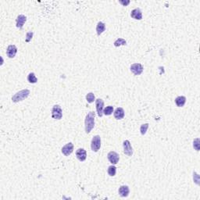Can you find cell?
Instances as JSON below:
<instances>
[{
  "instance_id": "3957f363",
  "label": "cell",
  "mask_w": 200,
  "mask_h": 200,
  "mask_svg": "<svg viewBox=\"0 0 200 200\" xmlns=\"http://www.w3.org/2000/svg\"><path fill=\"white\" fill-rule=\"evenodd\" d=\"M100 147H101V138H100V136H94L92 139V142H91L92 150L95 153H97L99 150Z\"/></svg>"
},
{
  "instance_id": "4fadbf2b",
  "label": "cell",
  "mask_w": 200,
  "mask_h": 200,
  "mask_svg": "<svg viewBox=\"0 0 200 200\" xmlns=\"http://www.w3.org/2000/svg\"><path fill=\"white\" fill-rule=\"evenodd\" d=\"M129 192L130 189L128 186H127V185H122V186L119 188L118 193L121 197H127L128 195H129Z\"/></svg>"
},
{
  "instance_id": "5bb4252c",
  "label": "cell",
  "mask_w": 200,
  "mask_h": 200,
  "mask_svg": "<svg viewBox=\"0 0 200 200\" xmlns=\"http://www.w3.org/2000/svg\"><path fill=\"white\" fill-rule=\"evenodd\" d=\"M17 28L21 29L24 26V23L27 21V17L26 16L23 15V14H20L17 17Z\"/></svg>"
},
{
  "instance_id": "8992f818",
  "label": "cell",
  "mask_w": 200,
  "mask_h": 200,
  "mask_svg": "<svg viewBox=\"0 0 200 200\" xmlns=\"http://www.w3.org/2000/svg\"><path fill=\"white\" fill-rule=\"evenodd\" d=\"M107 158L109 159V161L114 165V164H116L119 162V159H120V156H119L118 153H116V152L114 151H111L110 153H108Z\"/></svg>"
},
{
  "instance_id": "2e32d148",
  "label": "cell",
  "mask_w": 200,
  "mask_h": 200,
  "mask_svg": "<svg viewBox=\"0 0 200 200\" xmlns=\"http://www.w3.org/2000/svg\"><path fill=\"white\" fill-rule=\"evenodd\" d=\"M186 103V98L185 96H178L175 99V103L177 106L178 107H182L184 106Z\"/></svg>"
},
{
  "instance_id": "d4e9b609",
  "label": "cell",
  "mask_w": 200,
  "mask_h": 200,
  "mask_svg": "<svg viewBox=\"0 0 200 200\" xmlns=\"http://www.w3.org/2000/svg\"><path fill=\"white\" fill-rule=\"evenodd\" d=\"M33 37V32L32 31H29L26 34V38H25V41L26 42H30L31 41Z\"/></svg>"
},
{
  "instance_id": "cb8c5ba5",
  "label": "cell",
  "mask_w": 200,
  "mask_h": 200,
  "mask_svg": "<svg viewBox=\"0 0 200 200\" xmlns=\"http://www.w3.org/2000/svg\"><path fill=\"white\" fill-rule=\"evenodd\" d=\"M194 148L197 151H199V138H196L193 142Z\"/></svg>"
},
{
  "instance_id": "9c48e42d",
  "label": "cell",
  "mask_w": 200,
  "mask_h": 200,
  "mask_svg": "<svg viewBox=\"0 0 200 200\" xmlns=\"http://www.w3.org/2000/svg\"><path fill=\"white\" fill-rule=\"evenodd\" d=\"M61 152L64 156H69L71 153L73 152V143L69 142L67 143V145H65L63 147L62 149H61Z\"/></svg>"
},
{
  "instance_id": "277c9868",
  "label": "cell",
  "mask_w": 200,
  "mask_h": 200,
  "mask_svg": "<svg viewBox=\"0 0 200 200\" xmlns=\"http://www.w3.org/2000/svg\"><path fill=\"white\" fill-rule=\"evenodd\" d=\"M52 117L55 120H60L63 117V110L60 105H55L52 109Z\"/></svg>"
},
{
  "instance_id": "6da1fadb",
  "label": "cell",
  "mask_w": 200,
  "mask_h": 200,
  "mask_svg": "<svg viewBox=\"0 0 200 200\" xmlns=\"http://www.w3.org/2000/svg\"><path fill=\"white\" fill-rule=\"evenodd\" d=\"M95 113L93 111H90L86 115L85 120H84V125H85V132L89 134L92 130L94 128L95 126Z\"/></svg>"
},
{
  "instance_id": "d6986e66",
  "label": "cell",
  "mask_w": 200,
  "mask_h": 200,
  "mask_svg": "<svg viewBox=\"0 0 200 200\" xmlns=\"http://www.w3.org/2000/svg\"><path fill=\"white\" fill-rule=\"evenodd\" d=\"M28 81L31 84H35L38 81V78H36L35 73H30L28 75Z\"/></svg>"
},
{
  "instance_id": "7c38bea8",
  "label": "cell",
  "mask_w": 200,
  "mask_h": 200,
  "mask_svg": "<svg viewBox=\"0 0 200 200\" xmlns=\"http://www.w3.org/2000/svg\"><path fill=\"white\" fill-rule=\"evenodd\" d=\"M131 17L135 20H141L142 19V13L141 9L139 8H136V9H133V10L131 11Z\"/></svg>"
},
{
  "instance_id": "30bf717a",
  "label": "cell",
  "mask_w": 200,
  "mask_h": 200,
  "mask_svg": "<svg viewBox=\"0 0 200 200\" xmlns=\"http://www.w3.org/2000/svg\"><path fill=\"white\" fill-rule=\"evenodd\" d=\"M17 52V48L16 47V45H9L7 47V55L9 58L12 59L14 58L16 56V54Z\"/></svg>"
},
{
  "instance_id": "44dd1931",
  "label": "cell",
  "mask_w": 200,
  "mask_h": 200,
  "mask_svg": "<svg viewBox=\"0 0 200 200\" xmlns=\"http://www.w3.org/2000/svg\"><path fill=\"white\" fill-rule=\"evenodd\" d=\"M113 106H112V105L106 106L103 110V113L105 116H110L113 113Z\"/></svg>"
},
{
  "instance_id": "52a82bcc",
  "label": "cell",
  "mask_w": 200,
  "mask_h": 200,
  "mask_svg": "<svg viewBox=\"0 0 200 200\" xmlns=\"http://www.w3.org/2000/svg\"><path fill=\"white\" fill-rule=\"evenodd\" d=\"M130 69H131V72L136 76L140 75L143 72V67L140 63H134V64L131 65Z\"/></svg>"
},
{
  "instance_id": "9a60e30c",
  "label": "cell",
  "mask_w": 200,
  "mask_h": 200,
  "mask_svg": "<svg viewBox=\"0 0 200 200\" xmlns=\"http://www.w3.org/2000/svg\"><path fill=\"white\" fill-rule=\"evenodd\" d=\"M114 117L116 119V120H121V119L124 118V109L121 107L116 108L115 111H114Z\"/></svg>"
},
{
  "instance_id": "603a6c76",
  "label": "cell",
  "mask_w": 200,
  "mask_h": 200,
  "mask_svg": "<svg viewBox=\"0 0 200 200\" xmlns=\"http://www.w3.org/2000/svg\"><path fill=\"white\" fill-rule=\"evenodd\" d=\"M148 124H142L140 127V131H141V134H142V135H145V133H146L147 130L148 128Z\"/></svg>"
},
{
  "instance_id": "e0dca14e",
  "label": "cell",
  "mask_w": 200,
  "mask_h": 200,
  "mask_svg": "<svg viewBox=\"0 0 200 200\" xmlns=\"http://www.w3.org/2000/svg\"><path fill=\"white\" fill-rule=\"evenodd\" d=\"M105 24H104L103 22L99 21V23L97 24L96 26L97 35H100L103 31H105Z\"/></svg>"
},
{
  "instance_id": "484cf974",
  "label": "cell",
  "mask_w": 200,
  "mask_h": 200,
  "mask_svg": "<svg viewBox=\"0 0 200 200\" xmlns=\"http://www.w3.org/2000/svg\"><path fill=\"white\" fill-rule=\"evenodd\" d=\"M193 180L196 182V185H199V176L196 172H193Z\"/></svg>"
},
{
  "instance_id": "5b68a950",
  "label": "cell",
  "mask_w": 200,
  "mask_h": 200,
  "mask_svg": "<svg viewBox=\"0 0 200 200\" xmlns=\"http://www.w3.org/2000/svg\"><path fill=\"white\" fill-rule=\"evenodd\" d=\"M123 147H124V153L125 155L131 156L133 155V148L131 147V142L128 140H125L123 143Z\"/></svg>"
},
{
  "instance_id": "8fae6325",
  "label": "cell",
  "mask_w": 200,
  "mask_h": 200,
  "mask_svg": "<svg viewBox=\"0 0 200 200\" xmlns=\"http://www.w3.org/2000/svg\"><path fill=\"white\" fill-rule=\"evenodd\" d=\"M76 156L81 162L84 161L87 158L86 150L84 148H78V150L76 151Z\"/></svg>"
},
{
  "instance_id": "ffe728a7",
  "label": "cell",
  "mask_w": 200,
  "mask_h": 200,
  "mask_svg": "<svg viewBox=\"0 0 200 200\" xmlns=\"http://www.w3.org/2000/svg\"><path fill=\"white\" fill-rule=\"evenodd\" d=\"M107 172H108V174H109L110 177L115 176V175H116V167L113 165L110 166V167H108Z\"/></svg>"
},
{
  "instance_id": "ac0fdd59",
  "label": "cell",
  "mask_w": 200,
  "mask_h": 200,
  "mask_svg": "<svg viewBox=\"0 0 200 200\" xmlns=\"http://www.w3.org/2000/svg\"><path fill=\"white\" fill-rule=\"evenodd\" d=\"M113 45L115 47H119V46H121V45H127V41H126L125 39H121V38H119V39H117L116 41H114Z\"/></svg>"
},
{
  "instance_id": "ba28073f",
  "label": "cell",
  "mask_w": 200,
  "mask_h": 200,
  "mask_svg": "<svg viewBox=\"0 0 200 200\" xmlns=\"http://www.w3.org/2000/svg\"><path fill=\"white\" fill-rule=\"evenodd\" d=\"M95 106H96V110L98 113L99 117H102L103 115V106L104 102L102 99H98L95 100Z\"/></svg>"
},
{
  "instance_id": "7a4b0ae2",
  "label": "cell",
  "mask_w": 200,
  "mask_h": 200,
  "mask_svg": "<svg viewBox=\"0 0 200 200\" xmlns=\"http://www.w3.org/2000/svg\"><path fill=\"white\" fill-rule=\"evenodd\" d=\"M29 95H30V91L28 89H23V90L16 93L15 95L12 97V101L13 103H19V102H21L27 99Z\"/></svg>"
},
{
  "instance_id": "4316f807",
  "label": "cell",
  "mask_w": 200,
  "mask_h": 200,
  "mask_svg": "<svg viewBox=\"0 0 200 200\" xmlns=\"http://www.w3.org/2000/svg\"><path fill=\"white\" fill-rule=\"evenodd\" d=\"M119 2H120L121 4H122L123 6L126 7V6H127V5L129 4L130 1H129V0H127V1H119Z\"/></svg>"
},
{
  "instance_id": "7402d4cb",
  "label": "cell",
  "mask_w": 200,
  "mask_h": 200,
  "mask_svg": "<svg viewBox=\"0 0 200 200\" xmlns=\"http://www.w3.org/2000/svg\"><path fill=\"white\" fill-rule=\"evenodd\" d=\"M95 95H94V93L89 92L86 95V100L88 103H92L93 102L95 101Z\"/></svg>"
}]
</instances>
